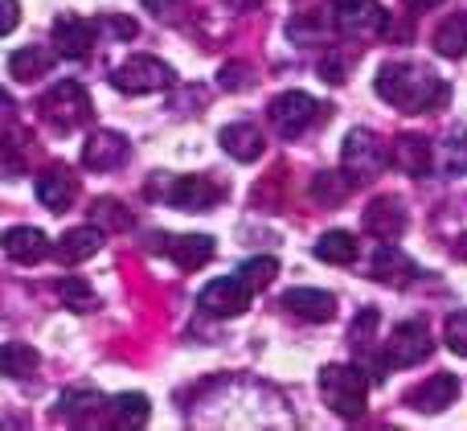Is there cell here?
I'll list each match as a JSON object with an SVG mask.
<instances>
[{
  "instance_id": "6da1fadb",
  "label": "cell",
  "mask_w": 467,
  "mask_h": 431,
  "mask_svg": "<svg viewBox=\"0 0 467 431\" xmlns=\"http://www.w3.org/2000/svg\"><path fill=\"white\" fill-rule=\"evenodd\" d=\"M373 87L381 103L398 111H435L447 103V82L422 62H386Z\"/></svg>"
},
{
  "instance_id": "7a4b0ae2",
  "label": "cell",
  "mask_w": 467,
  "mask_h": 431,
  "mask_svg": "<svg viewBox=\"0 0 467 431\" xmlns=\"http://www.w3.org/2000/svg\"><path fill=\"white\" fill-rule=\"evenodd\" d=\"M320 394L340 419H357L365 415V403H369V378L361 366H324L320 370Z\"/></svg>"
},
{
  "instance_id": "3957f363",
  "label": "cell",
  "mask_w": 467,
  "mask_h": 431,
  "mask_svg": "<svg viewBox=\"0 0 467 431\" xmlns=\"http://www.w3.org/2000/svg\"><path fill=\"white\" fill-rule=\"evenodd\" d=\"M37 111L54 131H74V128H82V123H90V95H87V87L74 79L54 82V87L41 95Z\"/></svg>"
},
{
  "instance_id": "277c9868",
  "label": "cell",
  "mask_w": 467,
  "mask_h": 431,
  "mask_svg": "<svg viewBox=\"0 0 467 431\" xmlns=\"http://www.w3.org/2000/svg\"><path fill=\"white\" fill-rule=\"evenodd\" d=\"M340 164L353 181H373L389 164V144H381L378 131L353 128L345 136V148H340Z\"/></svg>"
},
{
  "instance_id": "5b68a950",
  "label": "cell",
  "mask_w": 467,
  "mask_h": 431,
  "mask_svg": "<svg viewBox=\"0 0 467 431\" xmlns=\"http://www.w3.org/2000/svg\"><path fill=\"white\" fill-rule=\"evenodd\" d=\"M431 350H435V342H431V329L422 325V321H402V325H394V333H389L386 345H381L389 370L419 366V362L431 358Z\"/></svg>"
},
{
  "instance_id": "8992f818",
  "label": "cell",
  "mask_w": 467,
  "mask_h": 431,
  "mask_svg": "<svg viewBox=\"0 0 467 431\" xmlns=\"http://www.w3.org/2000/svg\"><path fill=\"white\" fill-rule=\"evenodd\" d=\"M115 90L123 95H156V90L172 87V66L161 62V58H148V54H136L111 74Z\"/></svg>"
},
{
  "instance_id": "52a82bcc",
  "label": "cell",
  "mask_w": 467,
  "mask_h": 431,
  "mask_svg": "<svg viewBox=\"0 0 467 431\" xmlns=\"http://www.w3.org/2000/svg\"><path fill=\"white\" fill-rule=\"evenodd\" d=\"M316 120H320V103L307 90H283V95L271 99V123L283 140L304 136Z\"/></svg>"
},
{
  "instance_id": "ba28073f",
  "label": "cell",
  "mask_w": 467,
  "mask_h": 431,
  "mask_svg": "<svg viewBox=\"0 0 467 431\" xmlns=\"http://www.w3.org/2000/svg\"><path fill=\"white\" fill-rule=\"evenodd\" d=\"M152 194H164V202L185 214L210 210V205L222 202V185L210 177H172V181H164V185H152Z\"/></svg>"
},
{
  "instance_id": "9c48e42d",
  "label": "cell",
  "mask_w": 467,
  "mask_h": 431,
  "mask_svg": "<svg viewBox=\"0 0 467 431\" xmlns=\"http://www.w3.org/2000/svg\"><path fill=\"white\" fill-rule=\"evenodd\" d=\"M197 304H202V312H210V317H242L250 304V284L242 276L210 279V284L202 288V296H197Z\"/></svg>"
},
{
  "instance_id": "30bf717a",
  "label": "cell",
  "mask_w": 467,
  "mask_h": 431,
  "mask_svg": "<svg viewBox=\"0 0 467 431\" xmlns=\"http://www.w3.org/2000/svg\"><path fill=\"white\" fill-rule=\"evenodd\" d=\"M99 29H103V25L87 21V16H74V13L57 16L54 21V49L62 58H87L90 46H95V37H99Z\"/></svg>"
},
{
  "instance_id": "8fae6325",
  "label": "cell",
  "mask_w": 467,
  "mask_h": 431,
  "mask_svg": "<svg viewBox=\"0 0 467 431\" xmlns=\"http://www.w3.org/2000/svg\"><path fill=\"white\" fill-rule=\"evenodd\" d=\"M361 226L365 235L381 238V243H394V238L406 235V210L398 197H373L361 214Z\"/></svg>"
},
{
  "instance_id": "7c38bea8",
  "label": "cell",
  "mask_w": 467,
  "mask_h": 431,
  "mask_svg": "<svg viewBox=\"0 0 467 431\" xmlns=\"http://www.w3.org/2000/svg\"><path fill=\"white\" fill-rule=\"evenodd\" d=\"M128 140L119 136V131H90L87 144H82V164H87L90 173H111L119 169L123 161H128Z\"/></svg>"
},
{
  "instance_id": "4fadbf2b",
  "label": "cell",
  "mask_w": 467,
  "mask_h": 431,
  "mask_svg": "<svg viewBox=\"0 0 467 431\" xmlns=\"http://www.w3.org/2000/svg\"><path fill=\"white\" fill-rule=\"evenodd\" d=\"M460 399V378L455 374H431L427 383H419L410 394H406V407L422 411V415H439L451 403Z\"/></svg>"
},
{
  "instance_id": "5bb4252c",
  "label": "cell",
  "mask_w": 467,
  "mask_h": 431,
  "mask_svg": "<svg viewBox=\"0 0 467 431\" xmlns=\"http://www.w3.org/2000/svg\"><path fill=\"white\" fill-rule=\"evenodd\" d=\"M337 29L348 37H369V33L386 29V13L378 0H345L337 5Z\"/></svg>"
},
{
  "instance_id": "9a60e30c",
  "label": "cell",
  "mask_w": 467,
  "mask_h": 431,
  "mask_svg": "<svg viewBox=\"0 0 467 431\" xmlns=\"http://www.w3.org/2000/svg\"><path fill=\"white\" fill-rule=\"evenodd\" d=\"M74 197H78V177H74V169H66V164L41 169L37 202L46 205V210H66V205H74Z\"/></svg>"
},
{
  "instance_id": "2e32d148",
  "label": "cell",
  "mask_w": 467,
  "mask_h": 431,
  "mask_svg": "<svg viewBox=\"0 0 467 431\" xmlns=\"http://www.w3.org/2000/svg\"><path fill=\"white\" fill-rule=\"evenodd\" d=\"M283 309L299 321L324 325V321H332V312H337V296L320 292V288H291V292L283 296Z\"/></svg>"
},
{
  "instance_id": "e0dca14e",
  "label": "cell",
  "mask_w": 467,
  "mask_h": 431,
  "mask_svg": "<svg viewBox=\"0 0 467 431\" xmlns=\"http://www.w3.org/2000/svg\"><path fill=\"white\" fill-rule=\"evenodd\" d=\"M164 251L172 255V263L185 271H197L213 259V238L210 235H169V238H156Z\"/></svg>"
},
{
  "instance_id": "ac0fdd59",
  "label": "cell",
  "mask_w": 467,
  "mask_h": 431,
  "mask_svg": "<svg viewBox=\"0 0 467 431\" xmlns=\"http://www.w3.org/2000/svg\"><path fill=\"white\" fill-rule=\"evenodd\" d=\"M103 235L107 230L103 226H74V230H66L62 238H57V247H54V255L66 263V268H74V263H87L90 255H99V247H103Z\"/></svg>"
},
{
  "instance_id": "d6986e66",
  "label": "cell",
  "mask_w": 467,
  "mask_h": 431,
  "mask_svg": "<svg viewBox=\"0 0 467 431\" xmlns=\"http://www.w3.org/2000/svg\"><path fill=\"white\" fill-rule=\"evenodd\" d=\"M389 164L402 169L406 177H427L431 164H435V148H431L422 136H402V140H394V148H389Z\"/></svg>"
},
{
  "instance_id": "ffe728a7",
  "label": "cell",
  "mask_w": 467,
  "mask_h": 431,
  "mask_svg": "<svg viewBox=\"0 0 467 431\" xmlns=\"http://www.w3.org/2000/svg\"><path fill=\"white\" fill-rule=\"evenodd\" d=\"M0 243H5V255L13 263H41L49 255V238L37 226H8Z\"/></svg>"
},
{
  "instance_id": "44dd1931",
  "label": "cell",
  "mask_w": 467,
  "mask_h": 431,
  "mask_svg": "<svg viewBox=\"0 0 467 431\" xmlns=\"http://www.w3.org/2000/svg\"><path fill=\"white\" fill-rule=\"evenodd\" d=\"M54 58H57V49H46V46L13 49V54H8V79H16V82H33V79H41V74H49Z\"/></svg>"
},
{
  "instance_id": "7402d4cb",
  "label": "cell",
  "mask_w": 467,
  "mask_h": 431,
  "mask_svg": "<svg viewBox=\"0 0 467 431\" xmlns=\"http://www.w3.org/2000/svg\"><path fill=\"white\" fill-rule=\"evenodd\" d=\"M222 148H226L234 161L250 164V161L263 156L266 140H263V131H258L254 123H230V128H222Z\"/></svg>"
},
{
  "instance_id": "603a6c76",
  "label": "cell",
  "mask_w": 467,
  "mask_h": 431,
  "mask_svg": "<svg viewBox=\"0 0 467 431\" xmlns=\"http://www.w3.org/2000/svg\"><path fill=\"white\" fill-rule=\"evenodd\" d=\"M357 255H361V243L348 230H328V235L316 238V259H324V263L348 268V263H357Z\"/></svg>"
},
{
  "instance_id": "cb8c5ba5",
  "label": "cell",
  "mask_w": 467,
  "mask_h": 431,
  "mask_svg": "<svg viewBox=\"0 0 467 431\" xmlns=\"http://www.w3.org/2000/svg\"><path fill=\"white\" fill-rule=\"evenodd\" d=\"M410 276H414V263L394 243H381L378 255H373V279H381V284H406Z\"/></svg>"
},
{
  "instance_id": "d4e9b609",
  "label": "cell",
  "mask_w": 467,
  "mask_h": 431,
  "mask_svg": "<svg viewBox=\"0 0 467 431\" xmlns=\"http://www.w3.org/2000/svg\"><path fill=\"white\" fill-rule=\"evenodd\" d=\"M107 411H111V424L115 427H144L148 415H152V407H148V394H115L111 403H107Z\"/></svg>"
},
{
  "instance_id": "484cf974",
  "label": "cell",
  "mask_w": 467,
  "mask_h": 431,
  "mask_svg": "<svg viewBox=\"0 0 467 431\" xmlns=\"http://www.w3.org/2000/svg\"><path fill=\"white\" fill-rule=\"evenodd\" d=\"M431 46H435L443 58H463V54H467V13L447 16V21L435 29Z\"/></svg>"
},
{
  "instance_id": "4316f807",
  "label": "cell",
  "mask_w": 467,
  "mask_h": 431,
  "mask_svg": "<svg viewBox=\"0 0 467 431\" xmlns=\"http://www.w3.org/2000/svg\"><path fill=\"white\" fill-rule=\"evenodd\" d=\"M41 366L37 350L25 342H8L5 350H0V370H5L8 378H33V370Z\"/></svg>"
},
{
  "instance_id": "83f0119b",
  "label": "cell",
  "mask_w": 467,
  "mask_h": 431,
  "mask_svg": "<svg viewBox=\"0 0 467 431\" xmlns=\"http://www.w3.org/2000/svg\"><path fill=\"white\" fill-rule=\"evenodd\" d=\"M435 164L447 173V177H460L467 169V131H455L443 144H435Z\"/></svg>"
},
{
  "instance_id": "f1b7e54d",
  "label": "cell",
  "mask_w": 467,
  "mask_h": 431,
  "mask_svg": "<svg viewBox=\"0 0 467 431\" xmlns=\"http://www.w3.org/2000/svg\"><path fill=\"white\" fill-rule=\"evenodd\" d=\"M348 189H353V177H345V173H316L312 177V197L324 205H340Z\"/></svg>"
},
{
  "instance_id": "f546056e",
  "label": "cell",
  "mask_w": 467,
  "mask_h": 431,
  "mask_svg": "<svg viewBox=\"0 0 467 431\" xmlns=\"http://www.w3.org/2000/svg\"><path fill=\"white\" fill-rule=\"evenodd\" d=\"M90 222H95V226H103V230H128L131 226V214L123 210L115 197H99V202L90 205Z\"/></svg>"
},
{
  "instance_id": "4dcf8cb0",
  "label": "cell",
  "mask_w": 467,
  "mask_h": 431,
  "mask_svg": "<svg viewBox=\"0 0 467 431\" xmlns=\"http://www.w3.org/2000/svg\"><path fill=\"white\" fill-rule=\"evenodd\" d=\"M57 296H62L66 309H74V312H87L90 304H95V292H90V284H87V279H78V276H66L62 284H57Z\"/></svg>"
},
{
  "instance_id": "1f68e13d",
  "label": "cell",
  "mask_w": 467,
  "mask_h": 431,
  "mask_svg": "<svg viewBox=\"0 0 467 431\" xmlns=\"http://www.w3.org/2000/svg\"><path fill=\"white\" fill-rule=\"evenodd\" d=\"M275 271H279V263L271 259V255H263V259H246L238 268V276L250 284V292H258V288H266L275 279Z\"/></svg>"
},
{
  "instance_id": "d6a6232c",
  "label": "cell",
  "mask_w": 467,
  "mask_h": 431,
  "mask_svg": "<svg viewBox=\"0 0 467 431\" xmlns=\"http://www.w3.org/2000/svg\"><path fill=\"white\" fill-rule=\"evenodd\" d=\"M99 407H103V399L90 391L87 394H62V419H70V424H82V419Z\"/></svg>"
},
{
  "instance_id": "836d02e7",
  "label": "cell",
  "mask_w": 467,
  "mask_h": 431,
  "mask_svg": "<svg viewBox=\"0 0 467 431\" xmlns=\"http://www.w3.org/2000/svg\"><path fill=\"white\" fill-rule=\"evenodd\" d=\"M443 342H447V350H451V353L467 358V309H460V312H451V317H447Z\"/></svg>"
},
{
  "instance_id": "e575fe53",
  "label": "cell",
  "mask_w": 467,
  "mask_h": 431,
  "mask_svg": "<svg viewBox=\"0 0 467 431\" xmlns=\"http://www.w3.org/2000/svg\"><path fill=\"white\" fill-rule=\"evenodd\" d=\"M103 25L115 33V37H123V41H131V37H136V33H140V25H136V21H128V16H115V13L107 16Z\"/></svg>"
},
{
  "instance_id": "d590c367",
  "label": "cell",
  "mask_w": 467,
  "mask_h": 431,
  "mask_svg": "<svg viewBox=\"0 0 467 431\" xmlns=\"http://www.w3.org/2000/svg\"><path fill=\"white\" fill-rule=\"evenodd\" d=\"M222 87H226V90H242V87H246V66H222Z\"/></svg>"
},
{
  "instance_id": "8d00e7d4",
  "label": "cell",
  "mask_w": 467,
  "mask_h": 431,
  "mask_svg": "<svg viewBox=\"0 0 467 431\" xmlns=\"http://www.w3.org/2000/svg\"><path fill=\"white\" fill-rule=\"evenodd\" d=\"M0 5H5V16H0V33H13L16 29V21H21V5H16V0H0Z\"/></svg>"
},
{
  "instance_id": "74e56055",
  "label": "cell",
  "mask_w": 467,
  "mask_h": 431,
  "mask_svg": "<svg viewBox=\"0 0 467 431\" xmlns=\"http://www.w3.org/2000/svg\"><path fill=\"white\" fill-rule=\"evenodd\" d=\"M144 8L148 13H156V16H172L181 8V0H144Z\"/></svg>"
},
{
  "instance_id": "f35d334b",
  "label": "cell",
  "mask_w": 467,
  "mask_h": 431,
  "mask_svg": "<svg viewBox=\"0 0 467 431\" xmlns=\"http://www.w3.org/2000/svg\"><path fill=\"white\" fill-rule=\"evenodd\" d=\"M402 5L410 8V13H427V8H439L443 0H402Z\"/></svg>"
},
{
  "instance_id": "ab89813d",
  "label": "cell",
  "mask_w": 467,
  "mask_h": 431,
  "mask_svg": "<svg viewBox=\"0 0 467 431\" xmlns=\"http://www.w3.org/2000/svg\"><path fill=\"white\" fill-rule=\"evenodd\" d=\"M332 5H345V0H332Z\"/></svg>"
}]
</instances>
